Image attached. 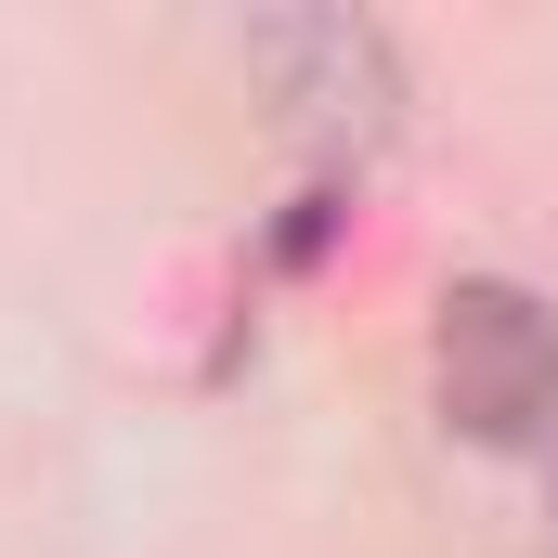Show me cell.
I'll list each match as a JSON object with an SVG mask.
<instances>
[{
  "mask_svg": "<svg viewBox=\"0 0 558 558\" xmlns=\"http://www.w3.org/2000/svg\"><path fill=\"white\" fill-rule=\"evenodd\" d=\"M428 377H441V416L468 441H533L558 416V312L507 274L441 286V325H428Z\"/></svg>",
  "mask_w": 558,
  "mask_h": 558,
  "instance_id": "cell-1",
  "label": "cell"
},
{
  "mask_svg": "<svg viewBox=\"0 0 558 558\" xmlns=\"http://www.w3.org/2000/svg\"><path fill=\"white\" fill-rule=\"evenodd\" d=\"M247 65H260V92L286 105V131L351 143V156L390 131V105H403V65H390V39L364 13H260L247 26Z\"/></svg>",
  "mask_w": 558,
  "mask_h": 558,
  "instance_id": "cell-2",
  "label": "cell"
}]
</instances>
